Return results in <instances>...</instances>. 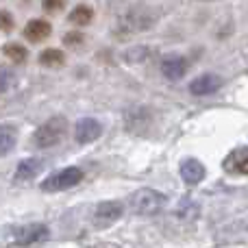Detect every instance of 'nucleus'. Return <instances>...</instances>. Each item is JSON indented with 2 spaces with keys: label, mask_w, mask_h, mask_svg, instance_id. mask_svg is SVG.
<instances>
[{
  "label": "nucleus",
  "mask_w": 248,
  "mask_h": 248,
  "mask_svg": "<svg viewBox=\"0 0 248 248\" xmlns=\"http://www.w3.org/2000/svg\"><path fill=\"white\" fill-rule=\"evenodd\" d=\"M166 207V196L157 189H140L131 198V209L140 216H155Z\"/></svg>",
  "instance_id": "f257e3e1"
},
{
  "label": "nucleus",
  "mask_w": 248,
  "mask_h": 248,
  "mask_svg": "<svg viewBox=\"0 0 248 248\" xmlns=\"http://www.w3.org/2000/svg\"><path fill=\"white\" fill-rule=\"evenodd\" d=\"M65 128H68L65 118H59V116L50 118L46 124H42V126L35 131V135H33L35 146H39V148H50V146L59 144L65 135Z\"/></svg>",
  "instance_id": "f03ea898"
},
{
  "label": "nucleus",
  "mask_w": 248,
  "mask_h": 248,
  "mask_svg": "<svg viewBox=\"0 0 248 248\" xmlns=\"http://www.w3.org/2000/svg\"><path fill=\"white\" fill-rule=\"evenodd\" d=\"M81 181H83L81 168H65V170L48 176L42 183V189L44 192H61V189H70V187H74V185H78Z\"/></svg>",
  "instance_id": "7ed1b4c3"
},
{
  "label": "nucleus",
  "mask_w": 248,
  "mask_h": 248,
  "mask_svg": "<svg viewBox=\"0 0 248 248\" xmlns=\"http://www.w3.org/2000/svg\"><path fill=\"white\" fill-rule=\"evenodd\" d=\"M124 214V207L120 202H113V201H107V202H100L94 211V224L100 229L105 227H111L116 220H120Z\"/></svg>",
  "instance_id": "20e7f679"
},
{
  "label": "nucleus",
  "mask_w": 248,
  "mask_h": 248,
  "mask_svg": "<svg viewBox=\"0 0 248 248\" xmlns=\"http://www.w3.org/2000/svg\"><path fill=\"white\" fill-rule=\"evenodd\" d=\"M44 240H48V227H44V224H29V227H22L16 231L13 244L26 246V244H37V242H44Z\"/></svg>",
  "instance_id": "39448f33"
},
{
  "label": "nucleus",
  "mask_w": 248,
  "mask_h": 248,
  "mask_svg": "<svg viewBox=\"0 0 248 248\" xmlns=\"http://www.w3.org/2000/svg\"><path fill=\"white\" fill-rule=\"evenodd\" d=\"M222 168L229 174H248V148H235L224 157Z\"/></svg>",
  "instance_id": "423d86ee"
},
{
  "label": "nucleus",
  "mask_w": 248,
  "mask_h": 248,
  "mask_svg": "<svg viewBox=\"0 0 248 248\" xmlns=\"http://www.w3.org/2000/svg\"><path fill=\"white\" fill-rule=\"evenodd\" d=\"M187 68H189L187 59L181 55H168L166 59L161 61V72H163V77L170 78V81H179V78L187 72Z\"/></svg>",
  "instance_id": "0eeeda50"
},
{
  "label": "nucleus",
  "mask_w": 248,
  "mask_h": 248,
  "mask_svg": "<svg viewBox=\"0 0 248 248\" xmlns=\"http://www.w3.org/2000/svg\"><path fill=\"white\" fill-rule=\"evenodd\" d=\"M220 85H222V78L220 77H216V74H202V77L194 78V81L189 83V92H192L194 96H207V94L218 92Z\"/></svg>",
  "instance_id": "6e6552de"
},
{
  "label": "nucleus",
  "mask_w": 248,
  "mask_h": 248,
  "mask_svg": "<svg viewBox=\"0 0 248 248\" xmlns=\"http://www.w3.org/2000/svg\"><path fill=\"white\" fill-rule=\"evenodd\" d=\"M100 133H103V126H100L98 122L92 120V118H83V120L77 124V133H74V137H77L78 144H90V141L98 140Z\"/></svg>",
  "instance_id": "1a4fd4ad"
},
{
  "label": "nucleus",
  "mask_w": 248,
  "mask_h": 248,
  "mask_svg": "<svg viewBox=\"0 0 248 248\" xmlns=\"http://www.w3.org/2000/svg\"><path fill=\"white\" fill-rule=\"evenodd\" d=\"M52 26L46 20H31L24 29V37L29 42H44L46 37H50Z\"/></svg>",
  "instance_id": "9d476101"
},
{
  "label": "nucleus",
  "mask_w": 248,
  "mask_h": 248,
  "mask_svg": "<svg viewBox=\"0 0 248 248\" xmlns=\"http://www.w3.org/2000/svg\"><path fill=\"white\" fill-rule=\"evenodd\" d=\"M181 176H183L185 183L196 185L205 176V166L201 161H196V159H187V161L181 163Z\"/></svg>",
  "instance_id": "9b49d317"
},
{
  "label": "nucleus",
  "mask_w": 248,
  "mask_h": 248,
  "mask_svg": "<svg viewBox=\"0 0 248 248\" xmlns=\"http://www.w3.org/2000/svg\"><path fill=\"white\" fill-rule=\"evenodd\" d=\"M42 161L39 159H24V161L17 163L16 170V183H22V181H31L42 172Z\"/></svg>",
  "instance_id": "f8f14e48"
},
{
  "label": "nucleus",
  "mask_w": 248,
  "mask_h": 248,
  "mask_svg": "<svg viewBox=\"0 0 248 248\" xmlns=\"http://www.w3.org/2000/svg\"><path fill=\"white\" fill-rule=\"evenodd\" d=\"M16 141H17L16 128L9 126V124H0V155H7L16 146Z\"/></svg>",
  "instance_id": "ddd939ff"
},
{
  "label": "nucleus",
  "mask_w": 248,
  "mask_h": 248,
  "mask_svg": "<svg viewBox=\"0 0 248 248\" xmlns=\"http://www.w3.org/2000/svg\"><path fill=\"white\" fill-rule=\"evenodd\" d=\"M65 61L63 52L57 50V48H46V50L39 55V63L46 65V68H61Z\"/></svg>",
  "instance_id": "4468645a"
},
{
  "label": "nucleus",
  "mask_w": 248,
  "mask_h": 248,
  "mask_svg": "<svg viewBox=\"0 0 248 248\" xmlns=\"http://www.w3.org/2000/svg\"><path fill=\"white\" fill-rule=\"evenodd\" d=\"M92 17H94V11H92V7H87V4H78V7L72 9V13H70V22L77 26L90 24Z\"/></svg>",
  "instance_id": "2eb2a0df"
},
{
  "label": "nucleus",
  "mask_w": 248,
  "mask_h": 248,
  "mask_svg": "<svg viewBox=\"0 0 248 248\" xmlns=\"http://www.w3.org/2000/svg\"><path fill=\"white\" fill-rule=\"evenodd\" d=\"M2 52L13 61V63H24L26 57H29L26 48H24V46H20V44H4Z\"/></svg>",
  "instance_id": "dca6fc26"
},
{
  "label": "nucleus",
  "mask_w": 248,
  "mask_h": 248,
  "mask_svg": "<svg viewBox=\"0 0 248 248\" xmlns=\"http://www.w3.org/2000/svg\"><path fill=\"white\" fill-rule=\"evenodd\" d=\"M42 7L46 9V11L55 13V11H59V9L65 7V0H42Z\"/></svg>",
  "instance_id": "f3484780"
},
{
  "label": "nucleus",
  "mask_w": 248,
  "mask_h": 248,
  "mask_svg": "<svg viewBox=\"0 0 248 248\" xmlns=\"http://www.w3.org/2000/svg\"><path fill=\"white\" fill-rule=\"evenodd\" d=\"M13 29V17L11 13L0 11V31H11Z\"/></svg>",
  "instance_id": "a211bd4d"
},
{
  "label": "nucleus",
  "mask_w": 248,
  "mask_h": 248,
  "mask_svg": "<svg viewBox=\"0 0 248 248\" xmlns=\"http://www.w3.org/2000/svg\"><path fill=\"white\" fill-rule=\"evenodd\" d=\"M83 39H85V37H83L81 33H68V35L63 37V42L68 44V46H74V48H77V46H81V44H83Z\"/></svg>",
  "instance_id": "6ab92c4d"
},
{
  "label": "nucleus",
  "mask_w": 248,
  "mask_h": 248,
  "mask_svg": "<svg viewBox=\"0 0 248 248\" xmlns=\"http://www.w3.org/2000/svg\"><path fill=\"white\" fill-rule=\"evenodd\" d=\"M9 81H11L9 72H7V70H0V90H4V87L9 85Z\"/></svg>",
  "instance_id": "aec40b11"
}]
</instances>
